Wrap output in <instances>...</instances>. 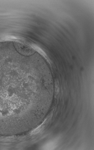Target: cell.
Listing matches in <instances>:
<instances>
[{"mask_svg": "<svg viewBox=\"0 0 94 150\" xmlns=\"http://www.w3.org/2000/svg\"><path fill=\"white\" fill-rule=\"evenodd\" d=\"M15 66L0 62V135L12 134L22 127V95L14 77Z\"/></svg>", "mask_w": 94, "mask_h": 150, "instance_id": "1", "label": "cell"}]
</instances>
